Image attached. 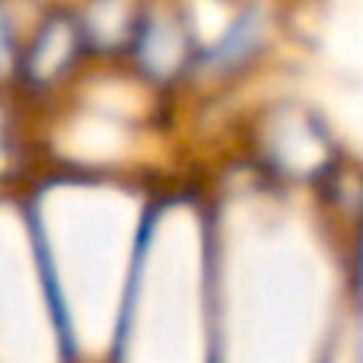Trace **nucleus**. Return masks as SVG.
Segmentation results:
<instances>
[{
  "mask_svg": "<svg viewBox=\"0 0 363 363\" xmlns=\"http://www.w3.org/2000/svg\"><path fill=\"white\" fill-rule=\"evenodd\" d=\"M77 42H80V32L70 19H51L38 29V35L32 38L29 51L19 64L26 67V77L38 86H48V83L61 80L64 70L74 64L77 57Z\"/></svg>",
  "mask_w": 363,
  "mask_h": 363,
  "instance_id": "f257e3e1",
  "label": "nucleus"
},
{
  "mask_svg": "<svg viewBox=\"0 0 363 363\" xmlns=\"http://www.w3.org/2000/svg\"><path fill=\"white\" fill-rule=\"evenodd\" d=\"M262 38H264L262 13H258V10H245L242 16H239L236 23L223 32V38H220L211 51H207V57H204L207 70H211V74H217V77L233 74V70L242 67V64L255 55L258 45H262Z\"/></svg>",
  "mask_w": 363,
  "mask_h": 363,
  "instance_id": "f03ea898",
  "label": "nucleus"
},
{
  "mask_svg": "<svg viewBox=\"0 0 363 363\" xmlns=\"http://www.w3.org/2000/svg\"><path fill=\"white\" fill-rule=\"evenodd\" d=\"M140 57V67L147 70V77H169L179 67L182 55H185V42L182 32L172 19H153L140 29V38L134 42Z\"/></svg>",
  "mask_w": 363,
  "mask_h": 363,
  "instance_id": "7ed1b4c3",
  "label": "nucleus"
},
{
  "mask_svg": "<svg viewBox=\"0 0 363 363\" xmlns=\"http://www.w3.org/2000/svg\"><path fill=\"white\" fill-rule=\"evenodd\" d=\"M16 57V48H13V23L4 10H0V74H6V67Z\"/></svg>",
  "mask_w": 363,
  "mask_h": 363,
  "instance_id": "20e7f679",
  "label": "nucleus"
}]
</instances>
